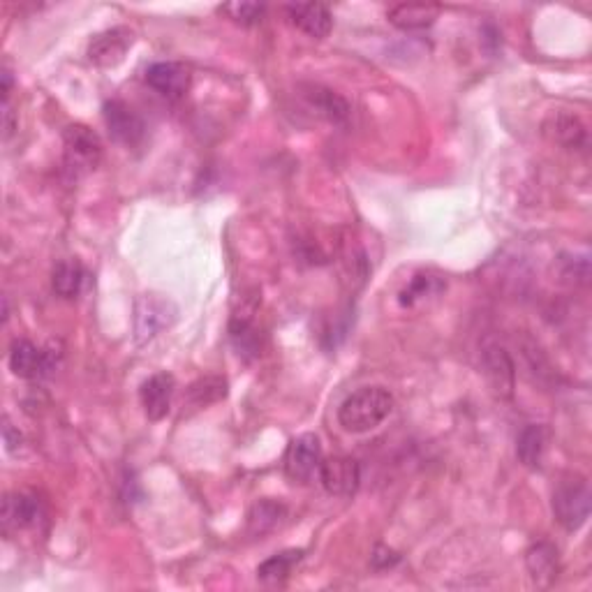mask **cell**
I'll return each instance as SVG.
<instances>
[{
    "label": "cell",
    "instance_id": "52a82bcc",
    "mask_svg": "<svg viewBox=\"0 0 592 592\" xmlns=\"http://www.w3.org/2000/svg\"><path fill=\"white\" fill-rule=\"evenodd\" d=\"M56 354L31 343V340H17L10 350V368L21 380H40L54 370Z\"/></svg>",
    "mask_w": 592,
    "mask_h": 592
},
{
    "label": "cell",
    "instance_id": "484cf974",
    "mask_svg": "<svg viewBox=\"0 0 592 592\" xmlns=\"http://www.w3.org/2000/svg\"><path fill=\"white\" fill-rule=\"evenodd\" d=\"M264 5L259 3H227L220 7V12H225L229 19L236 21L241 26H253L264 17Z\"/></svg>",
    "mask_w": 592,
    "mask_h": 592
},
{
    "label": "cell",
    "instance_id": "4fadbf2b",
    "mask_svg": "<svg viewBox=\"0 0 592 592\" xmlns=\"http://www.w3.org/2000/svg\"><path fill=\"white\" fill-rule=\"evenodd\" d=\"M542 132L549 142L565 148H581L588 139V130L581 118L567 114V111H555V114L546 118Z\"/></svg>",
    "mask_w": 592,
    "mask_h": 592
},
{
    "label": "cell",
    "instance_id": "277c9868",
    "mask_svg": "<svg viewBox=\"0 0 592 592\" xmlns=\"http://www.w3.org/2000/svg\"><path fill=\"white\" fill-rule=\"evenodd\" d=\"M65 142V165L74 172H91L102 158V142L86 125H70L63 135Z\"/></svg>",
    "mask_w": 592,
    "mask_h": 592
},
{
    "label": "cell",
    "instance_id": "d6986e66",
    "mask_svg": "<svg viewBox=\"0 0 592 592\" xmlns=\"http://www.w3.org/2000/svg\"><path fill=\"white\" fill-rule=\"evenodd\" d=\"M86 271L81 266L79 259H63V262L56 264L54 276H51V285H54V292L63 299H74L79 296L81 287H84Z\"/></svg>",
    "mask_w": 592,
    "mask_h": 592
},
{
    "label": "cell",
    "instance_id": "7402d4cb",
    "mask_svg": "<svg viewBox=\"0 0 592 592\" xmlns=\"http://www.w3.org/2000/svg\"><path fill=\"white\" fill-rule=\"evenodd\" d=\"M285 514H287V509L280 505V502L259 500L248 514V528H250V532H253V535H264V532L278 528L280 521L285 518Z\"/></svg>",
    "mask_w": 592,
    "mask_h": 592
},
{
    "label": "cell",
    "instance_id": "d4e9b609",
    "mask_svg": "<svg viewBox=\"0 0 592 592\" xmlns=\"http://www.w3.org/2000/svg\"><path fill=\"white\" fill-rule=\"evenodd\" d=\"M229 333H232V343L236 350H239L241 357H248V354L259 352V338L257 331L253 329V324L248 320H234L232 327H229Z\"/></svg>",
    "mask_w": 592,
    "mask_h": 592
},
{
    "label": "cell",
    "instance_id": "603a6c76",
    "mask_svg": "<svg viewBox=\"0 0 592 592\" xmlns=\"http://www.w3.org/2000/svg\"><path fill=\"white\" fill-rule=\"evenodd\" d=\"M225 396H227L225 377H202V380L190 384L188 394H185V398H188V403L192 407H209Z\"/></svg>",
    "mask_w": 592,
    "mask_h": 592
},
{
    "label": "cell",
    "instance_id": "cb8c5ba5",
    "mask_svg": "<svg viewBox=\"0 0 592 592\" xmlns=\"http://www.w3.org/2000/svg\"><path fill=\"white\" fill-rule=\"evenodd\" d=\"M558 280L569 287H588L590 283V262L588 257H560L558 259Z\"/></svg>",
    "mask_w": 592,
    "mask_h": 592
},
{
    "label": "cell",
    "instance_id": "f546056e",
    "mask_svg": "<svg viewBox=\"0 0 592 592\" xmlns=\"http://www.w3.org/2000/svg\"><path fill=\"white\" fill-rule=\"evenodd\" d=\"M3 128H5V139H7L14 130V116H12L10 105H5V111H3Z\"/></svg>",
    "mask_w": 592,
    "mask_h": 592
},
{
    "label": "cell",
    "instance_id": "9a60e30c",
    "mask_svg": "<svg viewBox=\"0 0 592 592\" xmlns=\"http://www.w3.org/2000/svg\"><path fill=\"white\" fill-rule=\"evenodd\" d=\"M290 14V21L315 40H324L333 28V17L327 5L322 3H294L285 7Z\"/></svg>",
    "mask_w": 592,
    "mask_h": 592
},
{
    "label": "cell",
    "instance_id": "2e32d148",
    "mask_svg": "<svg viewBox=\"0 0 592 592\" xmlns=\"http://www.w3.org/2000/svg\"><path fill=\"white\" fill-rule=\"evenodd\" d=\"M438 17H440V7L433 3H401V5H394L387 12L389 24L407 33L426 31V28H431L435 24V19Z\"/></svg>",
    "mask_w": 592,
    "mask_h": 592
},
{
    "label": "cell",
    "instance_id": "8fae6325",
    "mask_svg": "<svg viewBox=\"0 0 592 592\" xmlns=\"http://www.w3.org/2000/svg\"><path fill=\"white\" fill-rule=\"evenodd\" d=\"M146 84L153 88L155 93H160L167 100H181L188 95L192 77L190 70L181 63H155L146 70Z\"/></svg>",
    "mask_w": 592,
    "mask_h": 592
},
{
    "label": "cell",
    "instance_id": "3957f363",
    "mask_svg": "<svg viewBox=\"0 0 592 592\" xmlns=\"http://www.w3.org/2000/svg\"><path fill=\"white\" fill-rule=\"evenodd\" d=\"M176 306L160 294L139 296L135 306V336L137 343H151L162 331L169 329L176 320Z\"/></svg>",
    "mask_w": 592,
    "mask_h": 592
},
{
    "label": "cell",
    "instance_id": "7c38bea8",
    "mask_svg": "<svg viewBox=\"0 0 592 592\" xmlns=\"http://www.w3.org/2000/svg\"><path fill=\"white\" fill-rule=\"evenodd\" d=\"M176 380L169 373H155L142 384V405L146 417L151 421L165 419L172 410Z\"/></svg>",
    "mask_w": 592,
    "mask_h": 592
},
{
    "label": "cell",
    "instance_id": "7a4b0ae2",
    "mask_svg": "<svg viewBox=\"0 0 592 592\" xmlns=\"http://www.w3.org/2000/svg\"><path fill=\"white\" fill-rule=\"evenodd\" d=\"M553 514L562 528L579 530L590 516L588 481L579 475L562 479L553 491Z\"/></svg>",
    "mask_w": 592,
    "mask_h": 592
},
{
    "label": "cell",
    "instance_id": "9c48e42d",
    "mask_svg": "<svg viewBox=\"0 0 592 592\" xmlns=\"http://www.w3.org/2000/svg\"><path fill=\"white\" fill-rule=\"evenodd\" d=\"M105 123L109 135L125 146H137L146 135V125L135 109L121 100H109L105 105Z\"/></svg>",
    "mask_w": 592,
    "mask_h": 592
},
{
    "label": "cell",
    "instance_id": "e0dca14e",
    "mask_svg": "<svg viewBox=\"0 0 592 592\" xmlns=\"http://www.w3.org/2000/svg\"><path fill=\"white\" fill-rule=\"evenodd\" d=\"M303 100L308 102L310 109H315L322 118H327L331 123H345L347 116H350V105L343 95H338L331 88L308 84L301 88Z\"/></svg>",
    "mask_w": 592,
    "mask_h": 592
},
{
    "label": "cell",
    "instance_id": "ba28073f",
    "mask_svg": "<svg viewBox=\"0 0 592 592\" xmlns=\"http://www.w3.org/2000/svg\"><path fill=\"white\" fill-rule=\"evenodd\" d=\"M481 368L488 384H491L493 394L500 398H512L516 387V368L509 352L502 345H486L481 352Z\"/></svg>",
    "mask_w": 592,
    "mask_h": 592
},
{
    "label": "cell",
    "instance_id": "8992f818",
    "mask_svg": "<svg viewBox=\"0 0 592 592\" xmlns=\"http://www.w3.org/2000/svg\"><path fill=\"white\" fill-rule=\"evenodd\" d=\"M317 477H320L324 491L336 498H352L361 486V468L350 456L322 458Z\"/></svg>",
    "mask_w": 592,
    "mask_h": 592
},
{
    "label": "cell",
    "instance_id": "44dd1931",
    "mask_svg": "<svg viewBox=\"0 0 592 592\" xmlns=\"http://www.w3.org/2000/svg\"><path fill=\"white\" fill-rule=\"evenodd\" d=\"M303 558V551H283L271 555L269 560H264L262 565L257 567V579L264 583H283L287 576L292 574V569L299 565Z\"/></svg>",
    "mask_w": 592,
    "mask_h": 592
},
{
    "label": "cell",
    "instance_id": "5bb4252c",
    "mask_svg": "<svg viewBox=\"0 0 592 592\" xmlns=\"http://www.w3.org/2000/svg\"><path fill=\"white\" fill-rule=\"evenodd\" d=\"M42 507L35 495L28 493H10L3 500V528L5 532H19L26 528H33L40 521Z\"/></svg>",
    "mask_w": 592,
    "mask_h": 592
},
{
    "label": "cell",
    "instance_id": "30bf717a",
    "mask_svg": "<svg viewBox=\"0 0 592 592\" xmlns=\"http://www.w3.org/2000/svg\"><path fill=\"white\" fill-rule=\"evenodd\" d=\"M132 42H135V33L130 28H109V31L95 35L88 44V58L100 68H114L128 54Z\"/></svg>",
    "mask_w": 592,
    "mask_h": 592
},
{
    "label": "cell",
    "instance_id": "83f0119b",
    "mask_svg": "<svg viewBox=\"0 0 592 592\" xmlns=\"http://www.w3.org/2000/svg\"><path fill=\"white\" fill-rule=\"evenodd\" d=\"M5 444L10 454H17V447H21V435L14 433V428L10 424H5Z\"/></svg>",
    "mask_w": 592,
    "mask_h": 592
},
{
    "label": "cell",
    "instance_id": "5b68a950",
    "mask_svg": "<svg viewBox=\"0 0 592 592\" xmlns=\"http://www.w3.org/2000/svg\"><path fill=\"white\" fill-rule=\"evenodd\" d=\"M322 442L315 433H303L290 442L285 451V472L292 481L306 484L320 472Z\"/></svg>",
    "mask_w": 592,
    "mask_h": 592
},
{
    "label": "cell",
    "instance_id": "ac0fdd59",
    "mask_svg": "<svg viewBox=\"0 0 592 592\" xmlns=\"http://www.w3.org/2000/svg\"><path fill=\"white\" fill-rule=\"evenodd\" d=\"M525 562H528L532 579L542 583V586H549L555 576H558V551L551 544L539 542L532 546L528 555H525Z\"/></svg>",
    "mask_w": 592,
    "mask_h": 592
},
{
    "label": "cell",
    "instance_id": "f1b7e54d",
    "mask_svg": "<svg viewBox=\"0 0 592 592\" xmlns=\"http://www.w3.org/2000/svg\"><path fill=\"white\" fill-rule=\"evenodd\" d=\"M0 79H3V102L7 105V100H10V91H12V72L5 68L3 74H0Z\"/></svg>",
    "mask_w": 592,
    "mask_h": 592
},
{
    "label": "cell",
    "instance_id": "4316f807",
    "mask_svg": "<svg viewBox=\"0 0 592 592\" xmlns=\"http://www.w3.org/2000/svg\"><path fill=\"white\" fill-rule=\"evenodd\" d=\"M440 287L442 285L438 283V280L431 278V276L414 278L412 283H410V287H407V290L401 294V303H403V306H412L414 301L424 299V296H428L431 292H438Z\"/></svg>",
    "mask_w": 592,
    "mask_h": 592
},
{
    "label": "cell",
    "instance_id": "6da1fadb",
    "mask_svg": "<svg viewBox=\"0 0 592 592\" xmlns=\"http://www.w3.org/2000/svg\"><path fill=\"white\" fill-rule=\"evenodd\" d=\"M394 410V396L384 387H361L340 405L338 421L347 433H368Z\"/></svg>",
    "mask_w": 592,
    "mask_h": 592
},
{
    "label": "cell",
    "instance_id": "ffe728a7",
    "mask_svg": "<svg viewBox=\"0 0 592 592\" xmlns=\"http://www.w3.org/2000/svg\"><path fill=\"white\" fill-rule=\"evenodd\" d=\"M546 449V431L544 426L530 424L525 426L516 440V456L525 468H539Z\"/></svg>",
    "mask_w": 592,
    "mask_h": 592
}]
</instances>
